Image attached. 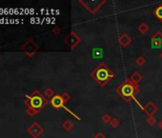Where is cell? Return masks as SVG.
I'll list each match as a JSON object with an SVG mask.
<instances>
[{
	"mask_svg": "<svg viewBox=\"0 0 162 138\" xmlns=\"http://www.w3.org/2000/svg\"><path fill=\"white\" fill-rule=\"evenodd\" d=\"M138 90H139L138 85H135L130 79H126V80L123 82H121L119 86L116 88L115 92L127 103H129L131 101H135L142 110L143 106L138 103V101L135 100V95L137 94Z\"/></svg>",
	"mask_w": 162,
	"mask_h": 138,
	"instance_id": "obj_1",
	"label": "cell"
},
{
	"mask_svg": "<svg viewBox=\"0 0 162 138\" xmlns=\"http://www.w3.org/2000/svg\"><path fill=\"white\" fill-rule=\"evenodd\" d=\"M91 77L94 79L95 82L98 83L100 86H105L109 82L115 77V73L112 72L110 67L106 63L100 62L94 70L91 72Z\"/></svg>",
	"mask_w": 162,
	"mask_h": 138,
	"instance_id": "obj_2",
	"label": "cell"
},
{
	"mask_svg": "<svg viewBox=\"0 0 162 138\" xmlns=\"http://www.w3.org/2000/svg\"><path fill=\"white\" fill-rule=\"evenodd\" d=\"M48 100L45 96H43L41 92L38 90H34L32 92V94L26 95L25 104L28 107H32L33 110L40 111L43 107H45L48 105Z\"/></svg>",
	"mask_w": 162,
	"mask_h": 138,
	"instance_id": "obj_3",
	"label": "cell"
},
{
	"mask_svg": "<svg viewBox=\"0 0 162 138\" xmlns=\"http://www.w3.org/2000/svg\"><path fill=\"white\" fill-rule=\"evenodd\" d=\"M71 99V96H70V94L69 93H67V92H65V93H63V94H55V96H53L52 99H51V101H50V103H51V105H52V106L53 107H55V110H60V108H64L65 110H67L69 113H71V114L75 117V118H76L77 120H81L80 119V117H78L75 113H73L71 110H69V108H67L66 106H65V104Z\"/></svg>",
	"mask_w": 162,
	"mask_h": 138,
	"instance_id": "obj_4",
	"label": "cell"
},
{
	"mask_svg": "<svg viewBox=\"0 0 162 138\" xmlns=\"http://www.w3.org/2000/svg\"><path fill=\"white\" fill-rule=\"evenodd\" d=\"M21 49H22V51L25 53L27 56L33 57V56L36 55V52L39 50V46L33 41V39L28 38L27 40L25 41V43H24L23 45H22Z\"/></svg>",
	"mask_w": 162,
	"mask_h": 138,
	"instance_id": "obj_5",
	"label": "cell"
},
{
	"mask_svg": "<svg viewBox=\"0 0 162 138\" xmlns=\"http://www.w3.org/2000/svg\"><path fill=\"white\" fill-rule=\"evenodd\" d=\"M79 3L83 5V7L88 10L90 13L95 14L98 10L102 8V6L106 3V1L105 0H102V1H95V0H92H92H90V1H82V0H80Z\"/></svg>",
	"mask_w": 162,
	"mask_h": 138,
	"instance_id": "obj_6",
	"label": "cell"
},
{
	"mask_svg": "<svg viewBox=\"0 0 162 138\" xmlns=\"http://www.w3.org/2000/svg\"><path fill=\"white\" fill-rule=\"evenodd\" d=\"M64 42L69 46L71 50H73L81 42V38L75 31H71L64 38Z\"/></svg>",
	"mask_w": 162,
	"mask_h": 138,
	"instance_id": "obj_7",
	"label": "cell"
},
{
	"mask_svg": "<svg viewBox=\"0 0 162 138\" xmlns=\"http://www.w3.org/2000/svg\"><path fill=\"white\" fill-rule=\"evenodd\" d=\"M27 130L33 138H38L43 134L44 129L41 127V125L39 124L38 122H33V124L28 128Z\"/></svg>",
	"mask_w": 162,
	"mask_h": 138,
	"instance_id": "obj_8",
	"label": "cell"
},
{
	"mask_svg": "<svg viewBox=\"0 0 162 138\" xmlns=\"http://www.w3.org/2000/svg\"><path fill=\"white\" fill-rule=\"evenodd\" d=\"M151 45L154 49H159L162 47V32L156 31L151 38Z\"/></svg>",
	"mask_w": 162,
	"mask_h": 138,
	"instance_id": "obj_9",
	"label": "cell"
},
{
	"mask_svg": "<svg viewBox=\"0 0 162 138\" xmlns=\"http://www.w3.org/2000/svg\"><path fill=\"white\" fill-rule=\"evenodd\" d=\"M158 106L155 105V104L154 102L152 101H149L148 103L146 104V105L143 106V108H142V110L144 111L145 114L148 116V117H151V116H154L156 112H158Z\"/></svg>",
	"mask_w": 162,
	"mask_h": 138,
	"instance_id": "obj_10",
	"label": "cell"
},
{
	"mask_svg": "<svg viewBox=\"0 0 162 138\" xmlns=\"http://www.w3.org/2000/svg\"><path fill=\"white\" fill-rule=\"evenodd\" d=\"M117 41H118L119 45H120L121 47L126 48L127 46H129V44L132 42V38H131V37H129L126 33H122L120 36H119L118 39H117Z\"/></svg>",
	"mask_w": 162,
	"mask_h": 138,
	"instance_id": "obj_11",
	"label": "cell"
},
{
	"mask_svg": "<svg viewBox=\"0 0 162 138\" xmlns=\"http://www.w3.org/2000/svg\"><path fill=\"white\" fill-rule=\"evenodd\" d=\"M130 80L132 82H135V85H138L139 83V82L142 80V75L139 73V72H137V71H135V72H134L131 75V77L129 78Z\"/></svg>",
	"mask_w": 162,
	"mask_h": 138,
	"instance_id": "obj_12",
	"label": "cell"
},
{
	"mask_svg": "<svg viewBox=\"0 0 162 138\" xmlns=\"http://www.w3.org/2000/svg\"><path fill=\"white\" fill-rule=\"evenodd\" d=\"M73 126H75V125H73L72 121H71L70 119H67L62 124V129L64 130H66V131H70V130H72L73 129Z\"/></svg>",
	"mask_w": 162,
	"mask_h": 138,
	"instance_id": "obj_13",
	"label": "cell"
},
{
	"mask_svg": "<svg viewBox=\"0 0 162 138\" xmlns=\"http://www.w3.org/2000/svg\"><path fill=\"white\" fill-rule=\"evenodd\" d=\"M153 14H154V16L158 19V20L162 21V4L158 5V6L154 10Z\"/></svg>",
	"mask_w": 162,
	"mask_h": 138,
	"instance_id": "obj_14",
	"label": "cell"
},
{
	"mask_svg": "<svg viewBox=\"0 0 162 138\" xmlns=\"http://www.w3.org/2000/svg\"><path fill=\"white\" fill-rule=\"evenodd\" d=\"M149 29H150V27L147 25L145 22H142V23L139 24L138 26H137V30H138L141 34H143L148 32Z\"/></svg>",
	"mask_w": 162,
	"mask_h": 138,
	"instance_id": "obj_15",
	"label": "cell"
},
{
	"mask_svg": "<svg viewBox=\"0 0 162 138\" xmlns=\"http://www.w3.org/2000/svg\"><path fill=\"white\" fill-rule=\"evenodd\" d=\"M44 95H45V97L46 98H52L55 96V91L53 90V88H51V87H47L46 89H45V91H44Z\"/></svg>",
	"mask_w": 162,
	"mask_h": 138,
	"instance_id": "obj_16",
	"label": "cell"
},
{
	"mask_svg": "<svg viewBox=\"0 0 162 138\" xmlns=\"http://www.w3.org/2000/svg\"><path fill=\"white\" fill-rule=\"evenodd\" d=\"M135 63L138 66H143L146 64V58L143 56H139L138 58L135 60Z\"/></svg>",
	"mask_w": 162,
	"mask_h": 138,
	"instance_id": "obj_17",
	"label": "cell"
},
{
	"mask_svg": "<svg viewBox=\"0 0 162 138\" xmlns=\"http://www.w3.org/2000/svg\"><path fill=\"white\" fill-rule=\"evenodd\" d=\"M112 119V117L110 114H108V113H106V114H103V116L101 117V121L103 123H105V124H110V122H111Z\"/></svg>",
	"mask_w": 162,
	"mask_h": 138,
	"instance_id": "obj_18",
	"label": "cell"
},
{
	"mask_svg": "<svg viewBox=\"0 0 162 138\" xmlns=\"http://www.w3.org/2000/svg\"><path fill=\"white\" fill-rule=\"evenodd\" d=\"M39 112H40V111L33 110V108H32V107H28V108H27V110H26V113H27V114H28L29 116H31V117L36 116V114H38Z\"/></svg>",
	"mask_w": 162,
	"mask_h": 138,
	"instance_id": "obj_19",
	"label": "cell"
},
{
	"mask_svg": "<svg viewBox=\"0 0 162 138\" xmlns=\"http://www.w3.org/2000/svg\"><path fill=\"white\" fill-rule=\"evenodd\" d=\"M119 124H120L119 120L117 119V118H115V117L112 118V119L111 120V122H110V126L112 128H114V129H116V128L119 126Z\"/></svg>",
	"mask_w": 162,
	"mask_h": 138,
	"instance_id": "obj_20",
	"label": "cell"
},
{
	"mask_svg": "<svg viewBox=\"0 0 162 138\" xmlns=\"http://www.w3.org/2000/svg\"><path fill=\"white\" fill-rule=\"evenodd\" d=\"M147 123H148L149 126H155V123H156V119L154 116H151L147 118Z\"/></svg>",
	"mask_w": 162,
	"mask_h": 138,
	"instance_id": "obj_21",
	"label": "cell"
},
{
	"mask_svg": "<svg viewBox=\"0 0 162 138\" xmlns=\"http://www.w3.org/2000/svg\"><path fill=\"white\" fill-rule=\"evenodd\" d=\"M60 32H61V29L59 27H55V28L53 29V31H52V33L55 34H59Z\"/></svg>",
	"mask_w": 162,
	"mask_h": 138,
	"instance_id": "obj_22",
	"label": "cell"
},
{
	"mask_svg": "<svg viewBox=\"0 0 162 138\" xmlns=\"http://www.w3.org/2000/svg\"><path fill=\"white\" fill-rule=\"evenodd\" d=\"M94 138H106V136H105V134H102L101 131H98L97 134L95 135V137Z\"/></svg>",
	"mask_w": 162,
	"mask_h": 138,
	"instance_id": "obj_23",
	"label": "cell"
},
{
	"mask_svg": "<svg viewBox=\"0 0 162 138\" xmlns=\"http://www.w3.org/2000/svg\"><path fill=\"white\" fill-rule=\"evenodd\" d=\"M158 128L162 130V120H160V122L158 123Z\"/></svg>",
	"mask_w": 162,
	"mask_h": 138,
	"instance_id": "obj_24",
	"label": "cell"
},
{
	"mask_svg": "<svg viewBox=\"0 0 162 138\" xmlns=\"http://www.w3.org/2000/svg\"><path fill=\"white\" fill-rule=\"evenodd\" d=\"M159 58H162V52H161V54H159Z\"/></svg>",
	"mask_w": 162,
	"mask_h": 138,
	"instance_id": "obj_25",
	"label": "cell"
}]
</instances>
